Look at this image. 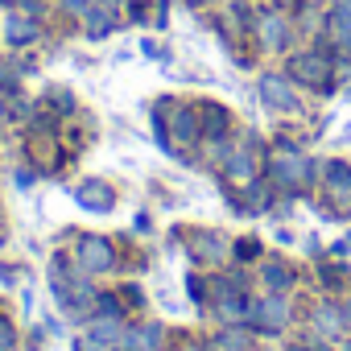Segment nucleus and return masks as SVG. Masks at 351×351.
Listing matches in <instances>:
<instances>
[{
	"mask_svg": "<svg viewBox=\"0 0 351 351\" xmlns=\"http://www.w3.org/2000/svg\"><path fill=\"white\" fill-rule=\"evenodd\" d=\"M71 9H87V0H71Z\"/></svg>",
	"mask_w": 351,
	"mask_h": 351,
	"instance_id": "nucleus-3",
	"label": "nucleus"
},
{
	"mask_svg": "<svg viewBox=\"0 0 351 351\" xmlns=\"http://www.w3.org/2000/svg\"><path fill=\"white\" fill-rule=\"evenodd\" d=\"M265 95H269V104H277V108H293V99H289V91L277 83V79H269L265 83Z\"/></svg>",
	"mask_w": 351,
	"mask_h": 351,
	"instance_id": "nucleus-1",
	"label": "nucleus"
},
{
	"mask_svg": "<svg viewBox=\"0 0 351 351\" xmlns=\"http://www.w3.org/2000/svg\"><path fill=\"white\" fill-rule=\"evenodd\" d=\"M9 38H13V42H25V38H34V25H17V21H13Z\"/></svg>",
	"mask_w": 351,
	"mask_h": 351,
	"instance_id": "nucleus-2",
	"label": "nucleus"
}]
</instances>
